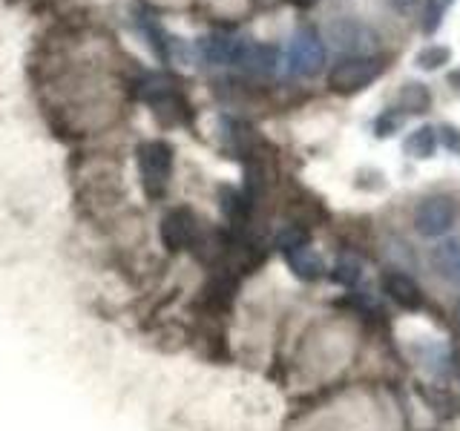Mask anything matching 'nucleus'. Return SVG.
I'll return each mask as SVG.
<instances>
[{"label": "nucleus", "instance_id": "nucleus-1", "mask_svg": "<svg viewBox=\"0 0 460 431\" xmlns=\"http://www.w3.org/2000/svg\"><path fill=\"white\" fill-rule=\"evenodd\" d=\"M325 40L342 57H371L380 49L377 29L368 26L366 21L349 18V14L345 18H334L325 26Z\"/></svg>", "mask_w": 460, "mask_h": 431}, {"label": "nucleus", "instance_id": "nucleus-2", "mask_svg": "<svg viewBox=\"0 0 460 431\" xmlns=\"http://www.w3.org/2000/svg\"><path fill=\"white\" fill-rule=\"evenodd\" d=\"M325 66V40L314 26L294 32L285 52V72L291 78H316Z\"/></svg>", "mask_w": 460, "mask_h": 431}, {"label": "nucleus", "instance_id": "nucleus-3", "mask_svg": "<svg viewBox=\"0 0 460 431\" xmlns=\"http://www.w3.org/2000/svg\"><path fill=\"white\" fill-rule=\"evenodd\" d=\"M385 64L377 55L371 57H342L328 69V90L334 95H357L368 84H374L383 75Z\"/></svg>", "mask_w": 460, "mask_h": 431}, {"label": "nucleus", "instance_id": "nucleus-4", "mask_svg": "<svg viewBox=\"0 0 460 431\" xmlns=\"http://www.w3.org/2000/svg\"><path fill=\"white\" fill-rule=\"evenodd\" d=\"M136 155H138L144 193L150 198L164 196L170 184V172H172V147L167 141H144L136 150Z\"/></svg>", "mask_w": 460, "mask_h": 431}, {"label": "nucleus", "instance_id": "nucleus-5", "mask_svg": "<svg viewBox=\"0 0 460 431\" xmlns=\"http://www.w3.org/2000/svg\"><path fill=\"white\" fill-rule=\"evenodd\" d=\"M457 222V201L452 196H429L414 210V227L426 239H440Z\"/></svg>", "mask_w": 460, "mask_h": 431}, {"label": "nucleus", "instance_id": "nucleus-6", "mask_svg": "<svg viewBox=\"0 0 460 431\" xmlns=\"http://www.w3.org/2000/svg\"><path fill=\"white\" fill-rule=\"evenodd\" d=\"M234 66H239L242 72H248V75H253V78H268L279 66V49L273 47V43H248V40H242Z\"/></svg>", "mask_w": 460, "mask_h": 431}, {"label": "nucleus", "instance_id": "nucleus-7", "mask_svg": "<svg viewBox=\"0 0 460 431\" xmlns=\"http://www.w3.org/2000/svg\"><path fill=\"white\" fill-rule=\"evenodd\" d=\"M196 230H199V224H196L193 210L176 207L162 219V242L170 251H181L187 244L196 242Z\"/></svg>", "mask_w": 460, "mask_h": 431}, {"label": "nucleus", "instance_id": "nucleus-8", "mask_svg": "<svg viewBox=\"0 0 460 431\" xmlns=\"http://www.w3.org/2000/svg\"><path fill=\"white\" fill-rule=\"evenodd\" d=\"M383 291L388 294V299L397 302V308L402 311H420L423 308V291L417 287V282L411 277L400 270H388L383 277Z\"/></svg>", "mask_w": 460, "mask_h": 431}, {"label": "nucleus", "instance_id": "nucleus-9", "mask_svg": "<svg viewBox=\"0 0 460 431\" xmlns=\"http://www.w3.org/2000/svg\"><path fill=\"white\" fill-rule=\"evenodd\" d=\"M242 47V40L234 35H225V32H210L199 40V55L205 64L213 66H225V64H234L236 61V52Z\"/></svg>", "mask_w": 460, "mask_h": 431}, {"label": "nucleus", "instance_id": "nucleus-10", "mask_svg": "<svg viewBox=\"0 0 460 431\" xmlns=\"http://www.w3.org/2000/svg\"><path fill=\"white\" fill-rule=\"evenodd\" d=\"M431 268L446 282L460 285V239H443L431 248Z\"/></svg>", "mask_w": 460, "mask_h": 431}, {"label": "nucleus", "instance_id": "nucleus-11", "mask_svg": "<svg viewBox=\"0 0 460 431\" xmlns=\"http://www.w3.org/2000/svg\"><path fill=\"white\" fill-rule=\"evenodd\" d=\"M438 144H440L438 141V127L423 124V127L411 129V133L406 136V141H402V155L414 158V162H426V158L435 155Z\"/></svg>", "mask_w": 460, "mask_h": 431}, {"label": "nucleus", "instance_id": "nucleus-12", "mask_svg": "<svg viewBox=\"0 0 460 431\" xmlns=\"http://www.w3.org/2000/svg\"><path fill=\"white\" fill-rule=\"evenodd\" d=\"M285 259H288V268H291L296 277L305 279V282L320 279L323 273H325V265H323L320 253H316L314 248H308V244H302V248L285 253Z\"/></svg>", "mask_w": 460, "mask_h": 431}, {"label": "nucleus", "instance_id": "nucleus-13", "mask_svg": "<svg viewBox=\"0 0 460 431\" xmlns=\"http://www.w3.org/2000/svg\"><path fill=\"white\" fill-rule=\"evenodd\" d=\"M397 110L406 115H420L431 110V90L423 81H406L397 92Z\"/></svg>", "mask_w": 460, "mask_h": 431}, {"label": "nucleus", "instance_id": "nucleus-14", "mask_svg": "<svg viewBox=\"0 0 460 431\" xmlns=\"http://www.w3.org/2000/svg\"><path fill=\"white\" fill-rule=\"evenodd\" d=\"M219 207H222L227 222L244 224V222H248V213H251V198L244 196V193H239L236 187L222 184L219 187Z\"/></svg>", "mask_w": 460, "mask_h": 431}, {"label": "nucleus", "instance_id": "nucleus-15", "mask_svg": "<svg viewBox=\"0 0 460 431\" xmlns=\"http://www.w3.org/2000/svg\"><path fill=\"white\" fill-rule=\"evenodd\" d=\"M136 23H138V29H141V35L147 38V43L153 47V52L162 57V61H167L170 57V40H167V35H164V29L158 26V21L153 18L150 12H136Z\"/></svg>", "mask_w": 460, "mask_h": 431}, {"label": "nucleus", "instance_id": "nucleus-16", "mask_svg": "<svg viewBox=\"0 0 460 431\" xmlns=\"http://www.w3.org/2000/svg\"><path fill=\"white\" fill-rule=\"evenodd\" d=\"M455 0H423V9H420V32L426 38L438 35V29L443 26L446 14L452 12Z\"/></svg>", "mask_w": 460, "mask_h": 431}, {"label": "nucleus", "instance_id": "nucleus-17", "mask_svg": "<svg viewBox=\"0 0 460 431\" xmlns=\"http://www.w3.org/2000/svg\"><path fill=\"white\" fill-rule=\"evenodd\" d=\"M449 61H452V49L443 47V43H429V47H423L414 55V66L423 69V72H435Z\"/></svg>", "mask_w": 460, "mask_h": 431}, {"label": "nucleus", "instance_id": "nucleus-18", "mask_svg": "<svg viewBox=\"0 0 460 431\" xmlns=\"http://www.w3.org/2000/svg\"><path fill=\"white\" fill-rule=\"evenodd\" d=\"M406 124V112L397 107H385L377 119H374V136L377 138H392L397 129H402Z\"/></svg>", "mask_w": 460, "mask_h": 431}, {"label": "nucleus", "instance_id": "nucleus-19", "mask_svg": "<svg viewBox=\"0 0 460 431\" xmlns=\"http://www.w3.org/2000/svg\"><path fill=\"white\" fill-rule=\"evenodd\" d=\"M302 244H308V236H305V230H302V227L288 224V227H282L279 233H277V248L282 253H291V251L302 248Z\"/></svg>", "mask_w": 460, "mask_h": 431}, {"label": "nucleus", "instance_id": "nucleus-20", "mask_svg": "<svg viewBox=\"0 0 460 431\" xmlns=\"http://www.w3.org/2000/svg\"><path fill=\"white\" fill-rule=\"evenodd\" d=\"M359 277H363V270H359V262L357 259H351V256H342L340 262L334 265V279L337 282H342V285H357L359 282Z\"/></svg>", "mask_w": 460, "mask_h": 431}, {"label": "nucleus", "instance_id": "nucleus-21", "mask_svg": "<svg viewBox=\"0 0 460 431\" xmlns=\"http://www.w3.org/2000/svg\"><path fill=\"white\" fill-rule=\"evenodd\" d=\"M438 141L443 144V150L460 155V129L455 124H440L438 127Z\"/></svg>", "mask_w": 460, "mask_h": 431}, {"label": "nucleus", "instance_id": "nucleus-22", "mask_svg": "<svg viewBox=\"0 0 460 431\" xmlns=\"http://www.w3.org/2000/svg\"><path fill=\"white\" fill-rule=\"evenodd\" d=\"M388 4H392L397 12H411L417 4H420V0H388Z\"/></svg>", "mask_w": 460, "mask_h": 431}, {"label": "nucleus", "instance_id": "nucleus-23", "mask_svg": "<svg viewBox=\"0 0 460 431\" xmlns=\"http://www.w3.org/2000/svg\"><path fill=\"white\" fill-rule=\"evenodd\" d=\"M446 81H449V86H452L455 92H460V66L449 69V75H446Z\"/></svg>", "mask_w": 460, "mask_h": 431}, {"label": "nucleus", "instance_id": "nucleus-24", "mask_svg": "<svg viewBox=\"0 0 460 431\" xmlns=\"http://www.w3.org/2000/svg\"><path fill=\"white\" fill-rule=\"evenodd\" d=\"M291 4L299 6V9H311V6L316 4V0H291Z\"/></svg>", "mask_w": 460, "mask_h": 431}, {"label": "nucleus", "instance_id": "nucleus-25", "mask_svg": "<svg viewBox=\"0 0 460 431\" xmlns=\"http://www.w3.org/2000/svg\"><path fill=\"white\" fill-rule=\"evenodd\" d=\"M457 322H460V305H457Z\"/></svg>", "mask_w": 460, "mask_h": 431}]
</instances>
